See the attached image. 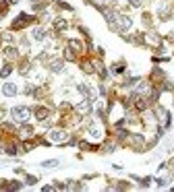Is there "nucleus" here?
Masks as SVG:
<instances>
[{
  "label": "nucleus",
  "instance_id": "13",
  "mask_svg": "<svg viewBox=\"0 0 174 192\" xmlns=\"http://www.w3.org/2000/svg\"><path fill=\"white\" fill-rule=\"evenodd\" d=\"M130 4H133V6H139V4H141V0H130Z\"/></svg>",
  "mask_w": 174,
  "mask_h": 192
},
{
  "label": "nucleus",
  "instance_id": "8",
  "mask_svg": "<svg viewBox=\"0 0 174 192\" xmlns=\"http://www.w3.org/2000/svg\"><path fill=\"white\" fill-rule=\"evenodd\" d=\"M11 70H13L11 66H4L2 70H0V77H8V75H11Z\"/></svg>",
  "mask_w": 174,
  "mask_h": 192
},
{
  "label": "nucleus",
  "instance_id": "10",
  "mask_svg": "<svg viewBox=\"0 0 174 192\" xmlns=\"http://www.w3.org/2000/svg\"><path fill=\"white\" fill-rule=\"evenodd\" d=\"M44 37H46V33H44L41 29H37V31H35V39H44Z\"/></svg>",
  "mask_w": 174,
  "mask_h": 192
},
{
  "label": "nucleus",
  "instance_id": "12",
  "mask_svg": "<svg viewBox=\"0 0 174 192\" xmlns=\"http://www.w3.org/2000/svg\"><path fill=\"white\" fill-rule=\"evenodd\" d=\"M27 184H35V178L33 176H27Z\"/></svg>",
  "mask_w": 174,
  "mask_h": 192
},
{
  "label": "nucleus",
  "instance_id": "6",
  "mask_svg": "<svg viewBox=\"0 0 174 192\" xmlns=\"http://www.w3.org/2000/svg\"><path fill=\"white\" fill-rule=\"evenodd\" d=\"M69 45H71V47H75L77 52L81 50V41H75V39H71V41H69Z\"/></svg>",
  "mask_w": 174,
  "mask_h": 192
},
{
  "label": "nucleus",
  "instance_id": "9",
  "mask_svg": "<svg viewBox=\"0 0 174 192\" xmlns=\"http://www.w3.org/2000/svg\"><path fill=\"white\" fill-rule=\"evenodd\" d=\"M60 68H62V62H58V60H56V62H52V70H54V73H58Z\"/></svg>",
  "mask_w": 174,
  "mask_h": 192
},
{
  "label": "nucleus",
  "instance_id": "1",
  "mask_svg": "<svg viewBox=\"0 0 174 192\" xmlns=\"http://www.w3.org/2000/svg\"><path fill=\"white\" fill-rule=\"evenodd\" d=\"M29 114H31V112H29L27 108H15V110H13V116H15L17 120H21V122H25V120L29 118Z\"/></svg>",
  "mask_w": 174,
  "mask_h": 192
},
{
  "label": "nucleus",
  "instance_id": "4",
  "mask_svg": "<svg viewBox=\"0 0 174 192\" xmlns=\"http://www.w3.org/2000/svg\"><path fill=\"white\" fill-rule=\"evenodd\" d=\"M46 116H48V110H44V108L37 110V118H39V120H46Z\"/></svg>",
  "mask_w": 174,
  "mask_h": 192
},
{
  "label": "nucleus",
  "instance_id": "3",
  "mask_svg": "<svg viewBox=\"0 0 174 192\" xmlns=\"http://www.w3.org/2000/svg\"><path fill=\"white\" fill-rule=\"evenodd\" d=\"M52 138H54V140H64V138H67V134H64L62 130H54V132H52Z\"/></svg>",
  "mask_w": 174,
  "mask_h": 192
},
{
  "label": "nucleus",
  "instance_id": "11",
  "mask_svg": "<svg viewBox=\"0 0 174 192\" xmlns=\"http://www.w3.org/2000/svg\"><path fill=\"white\" fill-rule=\"evenodd\" d=\"M67 27V21H56V29H64Z\"/></svg>",
  "mask_w": 174,
  "mask_h": 192
},
{
  "label": "nucleus",
  "instance_id": "2",
  "mask_svg": "<svg viewBox=\"0 0 174 192\" xmlns=\"http://www.w3.org/2000/svg\"><path fill=\"white\" fill-rule=\"evenodd\" d=\"M2 91H4V95H8V97H11V95H15V93H17V87H15L13 83H6Z\"/></svg>",
  "mask_w": 174,
  "mask_h": 192
},
{
  "label": "nucleus",
  "instance_id": "5",
  "mask_svg": "<svg viewBox=\"0 0 174 192\" xmlns=\"http://www.w3.org/2000/svg\"><path fill=\"white\" fill-rule=\"evenodd\" d=\"M77 110H79L81 114H87V112H89V103H87V101H85V103H83V105H79Z\"/></svg>",
  "mask_w": 174,
  "mask_h": 192
},
{
  "label": "nucleus",
  "instance_id": "7",
  "mask_svg": "<svg viewBox=\"0 0 174 192\" xmlns=\"http://www.w3.org/2000/svg\"><path fill=\"white\" fill-rule=\"evenodd\" d=\"M58 165V161L56 159H50V161H44V167H56Z\"/></svg>",
  "mask_w": 174,
  "mask_h": 192
}]
</instances>
